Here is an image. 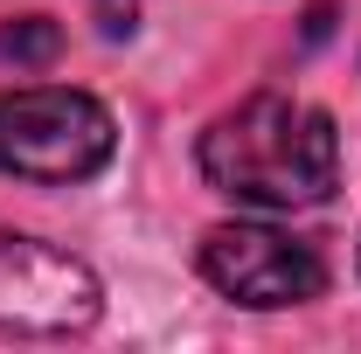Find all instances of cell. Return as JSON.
I'll list each match as a JSON object with an SVG mask.
<instances>
[{
	"label": "cell",
	"mask_w": 361,
	"mask_h": 354,
	"mask_svg": "<svg viewBox=\"0 0 361 354\" xmlns=\"http://www.w3.org/2000/svg\"><path fill=\"white\" fill-rule=\"evenodd\" d=\"M202 181L236 209H264V216L319 209L341 188V133L319 104L264 90L202 133Z\"/></svg>",
	"instance_id": "obj_1"
},
{
	"label": "cell",
	"mask_w": 361,
	"mask_h": 354,
	"mask_svg": "<svg viewBox=\"0 0 361 354\" xmlns=\"http://www.w3.org/2000/svg\"><path fill=\"white\" fill-rule=\"evenodd\" d=\"M111 146H118V126L90 90H0V174L63 188V181H90L111 160Z\"/></svg>",
	"instance_id": "obj_2"
},
{
	"label": "cell",
	"mask_w": 361,
	"mask_h": 354,
	"mask_svg": "<svg viewBox=\"0 0 361 354\" xmlns=\"http://www.w3.org/2000/svg\"><path fill=\"white\" fill-rule=\"evenodd\" d=\"M202 278L236 299V306H306L326 292V264H319L313 243H299L292 229H271V222H216L202 236Z\"/></svg>",
	"instance_id": "obj_3"
},
{
	"label": "cell",
	"mask_w": 361,
	"mask_h": 354,
	"mask_svg": "<svg viewBox=\"0 0 361 354\" xmlns=\"http://www.w3.org/2000/svg\"><path fill=\"white\" fill-rule=\"evenodd\" d=\"M104 306L84 257L0 229V334H84Z\"/></svg>",
	"instance_id": "obj_4"
},
{
	"label": "cell",
	"mask_w": 361,
	"mask_h": 354,
	"mask_svg": "<svg viewBox=\"0 0 361 354\" xmlns=\"http://www.w3.org/2000/svg\"><path fill=\"white\" fill-rule=\"evenodd\" d=\"M56 49H63V35H56V21H42V14H21V21L0 28V56L7 63H49Z\"/></svg>",
	"instance_id": "obj_5"
},
{
	"label": "cell",
	"mask_w": 361,
	"mask_h": 354,
	"mask_svg": "<svg viewBox=\"0 0 361 354\" xmlns=\"http://www.w3.org/2000/svg\"><path fill=\"white\" fill-rule=\"evenodd\" d=\"M133 14H139V0H97V28L104 35H133Z\"/></svg>",
	"instance_id": "obj_6"
}]
</instances>
